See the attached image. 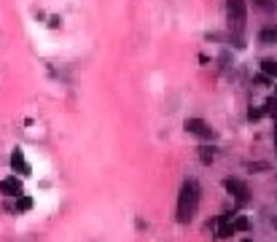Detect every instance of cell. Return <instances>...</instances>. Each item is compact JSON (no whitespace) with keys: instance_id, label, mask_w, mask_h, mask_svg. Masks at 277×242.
Segmentation results:
<instances>
[{"instance_id":"obj_14","label":"cell","mask_w":277,"mask_h":242,"mask_svg":"<svg viewBox=\"0 0 277 242\" xmlns=\"http://www.w3.org/2000/svg\"><path fill=\"white\" fill-rule=\"evenodd\" d=\"M248 119H250V121L264 119V108H250V110H248Z\"/></svg>"},{"instance_id":"obj_1","label":"cell","mask_w":277,"mask_h":242,"mask_svg":"<svg viewBox=\"0 0 277 242\" xmlns=\"http://www.w3.org/2000/svg\"><path fill=\"white\" fill-rule=\"evenodd\" d=\"M199 199H202V191H199V183L194 178L183 180L181 186V194H178V224H191L199 213Z\"/></svg>"},{"instance_id":"obj_8","label":"cell","mask_w":277,"mask_h":242,"mask_svg":"<svg viewBox=\"0 0 277 242\" xmlns=\"http://www.w3.org/2000/svg\"><path fill=\"white\" fill-rule=\"evenodd\" d=\"M259 41L264 46H277V27H264L259 32Z\"/></svg>"},{"instance_id":"obj_9","label":"cell","mask_w":277,"mask_h":242,"mask_svg":"<svg viewBox=\"0 0 277 242\" xmlns=\"http://www.w3.org/2000/svg\"><path fill=\"white\" fill-rule=\"evenodd\" d=\"M248 229H250V218H248V215H237V218L232 221V234L234 232H248Z\"/></svg>"},{"instance_id":"obj_17","label":"cell","mask_w":277,"mask_h":242,"mask_svg":"<svg viewBox=\"0 0 277 242\" xmlns=\"http://www.w3.org/2000/svg\"><path fill=\"white\" fill-rule=\"evenodd\" d=\"M275 140H277V121H275Z\"/></svg>"},{"instance_id":"obj_2","label":"cell","mask_w":277,"mask_h":242,"mask_svg":"<svg viewBox=\"0 0 277 242\" xmlns=\"http://www.w3.org/2000/svg\"><path fill=\"white\" fill-rule=\"evenodd\" d=\"M226 19H229V30L237 38L245 32V22H248V3L245 0H226Z\"/></svg>"},{"instance_id":"obj_12","label":"cell","mask_w":277,"mask_h":242,"mask_svg":"<svg viewBox=\"0 0 277 242\" xmlns=\"http://www.w3.org/2000/svg\"><path fill=\"white\" fill-rule=\"evenodd\" d=\"M264 116H277V97L267 100V105H264Z\"/></svg>"},{"instance_id":"obj_6","label":"cell","mask_w":277,"mask_h":242,"mask_svg":"<svg viewBox=\"0 0 277 242\" xmlns=\"http://www.w3.org/2000/svg\"><path fill=\"white\" fill-rule=\"evenodd\" d=\"M11 167H14L19 175H30V172H32L30 164L24 161V151H22V148H16V151L11 154Z\"/></svg>"},{"instance_id":"obj_4","label":"cell","mask_w":277,"mask_h":242,"mask_svg":"<svg viewBox=\"0 0 277 242\" xmlns=\"http://www.w3.org/2000/svg\"><path fill=\"white\" fill-rule=\"evenodd\" d=\"M183 127H186V132L202 137V140H210V137H213V127H210L207 121H202V119H186Z\"/></svg>"},{"instance_id":"obj_15","label":"cell","mask_w":277,"mask_h":242,"mask_svg":"<svg viewBox=\"0 0 277 242\" xmlns=\"http://www.w3.org/2000/svg\"><path fill=\"white\" fill-rule=\"evenodd\" d=\"M248 169L253 172V169H269V164L267 161H256V164H248Z\"/></svg>"},{"instance_id":"obj_7","label":"cell","mask_w":277,"mask_h":242,"mask_svg":"<svg viewBox=\"0 0 277 242\" xmlns=\"http://www.w3.org/2000/svg\"><path fill=\"white\" fill-rule=\"evenodd\" d=\"M232 237V213H223L218 215V240Z\"/></svg>"},{"instance_id":"obj_10","label":"cell","mask_w":277,"mask_h":242,"mask_svg":"<svg viewBox=\"0 0 277 242\" xmlns=\"http://www.w3.org/2000/svg\"><path fill=\"white\" fill-rule=\"evenodd\" d=\"M261 70H264V76L277 78V60H264L261 62Z\"/></svg>"},{"instance_id":"obj_16","label":"cell","mask_w":277,"mask_h":242,"mask_svg":"<svg viewBox=\"0 0 277 242\" xmlns=\"http://www.w3.org/2000/svg\"><path fill=\"white\" fill-rule=\"evenodd\" d=\"M256 5H259V8H264V11H269L272 8V3H269V0H253Z\"/></svg>"},{"instance_id":"obj_18","label":"cell","mask_w":277,"mask_h":242,"mask_svg":"<svg viewBox=\"0 0 277 242\" xmlns=\"http://www.w3.org/2000/svg\"><path fill=\"white\" fill-rule=\"evenodd\" d=\"M242 242H253V240H242Z\"/></svg>"},{"instance_id":"obj_13","label":"cell","mask_w":277,"mask_h":242,"mask_svg":"<svg viewBox=\"0 0 277 242\" xmlns=\"http://www.w3.org/2000/svg\"><path fill=\"white\" fill-rule=\"evenodd\" d=\"M16 199H19L16 210H30V207H32V199H30V197H24V194H22V197H16Z\"/></svg>"},{"instance_id":"obj_11","label":"cell","mask_w":277,"mask_h":242,"mask_svg":"<svg viewBox=\"0 0 277 242\" xmlns=\"http://www.w3.org/2000/svg\"><path fill=\"white\" fill-rule=\"evenodd\" d=\"M199 159H202V164H213V159H215V148L202 146V148H199Z\"/></svg>"},{"instance_id":"obj_3","label":"cell","mask_w":277,"mask_h":242,"mask_svg":"<svg viewBox=\"0 0 277 242\" xmlns=\"http://www.w3.org/2000/svg\"><path fill=\"white\" fill-rule=\"evenodd\" d=\"M223 188H226V191L232 194L240 205H245V202L250 199V191H248L245 180H240V178H226V180H223Z\"/></svg>"},{"instance_id":"obj_5","label":"cell","mask_w":277,"mask_h":242,"mask_svg":"<svg viewBox=\"0 0 277 242\" xmlns=\"http://www.w3.org/2000/svg\"><path fill=\"white\" fill-rule=\"evenodd\" d=\"M0 194H3V197H22V194H24L22 180H19L16 175H8V178H3V180H0Z\"/></svg>"}]
</instances>
